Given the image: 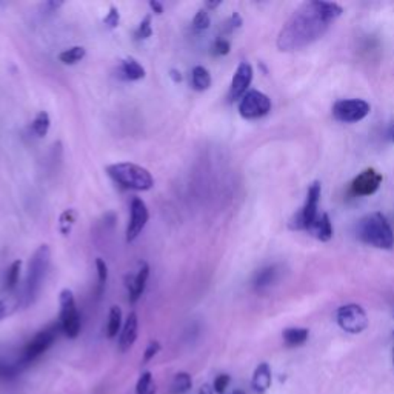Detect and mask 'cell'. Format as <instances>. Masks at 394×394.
<instances>
[{
  "mask_svg": "<svg viewBox=\"0 0 394 394\" xmlns=\"http://www.w3.org/2000/svg\"><path fill=\"white\" fill-rule=\"evenodd\" d=\"M342 13V6L333 2L313 0V2L302 3L280 29L277 48L288 52L308 47L319 41Z\"/></svg>",
  "mask_w": 394,
  "mask_h": 394,
  "instance_id": "cell-1",
  "label": "cell"
},
{
  "mask_svg": "<svg viewBox=\"0 0 394 394\" xmlns=\"http://www.w3.org/2000/svg\"><path fill=\"white\" fill-rule=\"evenodd\" d=\"M358 238L363 244L381 249L394 247V231L382 213H371L358 224Z\"/></svg>",
  "mask_w": 394,
  "mask_h": 394,
  "instance_id": "cell-2",
  "label": "cell"
},
{
  "mask_svg": "<svg viewBox=\"0 0 394 394\" xmlns=\"http://www.w3.org/2000/svg\"><path fill=\"white\" fill-rule=\"evenodd\" d=\"M107 174L125 189L148 191L154 187V177L147 168L131 162H119L107 166Z\"/></svg>",
  "mask_w": 394,
  "mask_h": 394,
  "instance_id": "cell-3",
  "label": "cell"
},
{
  "mask_svg": "<svg viewBox=\"0 0 394 394\" xmlns=\"http://www.w3.org/2000/svg\"><path fill=\"white\" fill-rule=\"evenodd\" d=\"M51 265V249L48 245H41L29 259L27 285H25V305H31L39 298L45 279L48 276Z\"/></svg>",
  "mask_w": 394,
  "mask_h": 394,
  "instance_id": "cell-4",
  "label": "cell"
},
{
  "mask_svg": "<svg viewBox=\"0 0 394 394\" xmlns=\"http://www.w3.org/2000/svg\"><path fill=\"white\" fill-rule=\"evenodd\" d=\"M60 321H59V327L60 331L68 339H75L80 335L82 330V321H80V313L78 307H75V300H74V294L71 290H62L60 293Z\"/></svg>",
  "mask_w": 394,
  "mask_h": 394,
  "instance_id": "cell-5",
  "label": "cell"
},
{
  "mask_svg": "<svg viewBox=\"0 0 394 394\" xmlns=\"http://www.w3.org/2000/svg\"><path fill=\"white\" fill-rule=\"evenodd\" d=\"M319 199H321V184L319 182H314V184L308 188L304 208H302L300 213L296 214V217L293 219L291 228L305 230V231H309L313 228V225L317 222V219H319V213H317V208H319Z\"/></svg>",
  "mask_w": 394,
  "mask_h": 394,
  "instance_id": "cell-6",
  "label": "cell"
},
{
  "mask_svg": "<svg viewBox=\"0 0 394 394\" xmlns=\"http://www.w3.org/2000/svg\"><path fill=\"white\" fill-rule=\"evenodd\" d=\"M370 103L362 98H345L333 107V117L344 124H356L370 115Z\"/></svg>",
  "mask_w": 394,
  "mask_h": 394,
  "instance_id": "cell-7",
  "label": "cell"
},
{
  "mask_svg": "<svg viewBox=\"0 0 394 394\" xmlns=\"http://www.w3.org/2000/svg\"><path fill=\"white\" fill-rule=\"evenodd\" d=\"M336 321L339 327L350 335H359L368 327V316L365 309L356 304L340 307L336 313Z\"/></svg>",
  "mask_w": 394,
  "mask_h": 394,
  "instance_id": "cell-8",
  "label": "cell"
},
{
  "mask_svg": "<svg viewBox=\"0 0 394 394\" xmlns=\"http://www.w3.org/2000/svg\"><path fill=\"white\" fill-rule=\"evenodd\" d=\"M270 110H271L270 97L257 89H249L239 102V115L248 120H254L267 116Z\"/></svg>",
  "mask_w": 394,
  "mask_h": 394,
  "instance_id": "cell-9",
  "label": "cell"
},
{
  "mask_svg": "<svg viewBox=\"0 0 394 394\" xmlns=\"http://www.w3.org/2000/svg\"><path fill=\"white\" fill-rule=\"evenodd\" d=\"M57 328H60V327H51V328H47V330H43L41 333H37V335L27 344L24 354H22L20 363L28 365V363H31L36 359H39L41 356L45 351H47L48 348L52 345V342L56 340Z\"/></svg>",
  "mask_w": 394,
  "mask_h": 394,
  "instance_id": "cell-10",
  "label": "cell"
},
{
  "mask_svg": "<svg viewBox=\"0 0 394 394\" xmlns=\"http://www.w3.org/2000/svg\"><path fill=\"white\" fill-rule=\"evenodd\" d=\"M149 219V211L147 203L140 197H133L130 205V221L126 225V242H133L139 238V234L145 228Z\"/></svg>",
  "mask_w": 394,
  "mask_h": 394,
  "instance_id": "cell-11",
  "label": "cell"
},
{
  "mask_svg": "<svg viewBox=\"0 0 394 394\" xmlns=\"http://www.w3.org/2000/svg\"><path fill=\"white\" fill-rule=\"evenodd\" d=\"M382 174L376 171L374 168H367L363 170L358 177H354L351 182V193L354 196H371L374 194L379 187L382 184Z\"/></svg>",
  "mask_w": 394,
  "mask_h": 394,
  "instance_id": "cell-12",
  "label": "cell"
},
{
  "mask_svg": "<svg viewBox=\"0 0 394 394\" xmlns=\"http://www.w3.org/2000/svg\"><path fill=\"white\" fill-rule=\"evenodd\" d=\"M251 82H253V68L248 62H242L233 75L230 93H228L230 102H236L239 98L244 97L248 93V88L251 85Z\"/></svg>",
  "mask_w": 394,
  "mask_h": 394,
  "instance_id": "cell-13",
  "label": "cell"
},
{
  "mask_svg": "<svg viewBox=\"0 0 394 394\" xmlns=\"http://www.w3.org/2000/svg\"><path fill=\"white\" fill-rule=\"evenodd\" d=\"M138 333H139V319L138 314L130 313L126 317V321L124 323L122 330H120L119 336V350L122 353L130 351L133 345L138 340Z\"/></svg>",
  "mask_w": 394,
  "mask_h": 394,
  "instance_id": "cell-14",
  "label": "cell"
},
{
  "mask_svg": "<svg viewBox=\"0 0 394 394\" xmlns=\"http://www.w3.org/2000/svg\"><path fill=\"white\" fill-rule=\"evenodd\" d=\"M148 277H149L148 263L142 262L138 270V275L134 276L131 284H128V300H130V304H136V302L142 298V294L147 288Z\"/></svg>",
  "mask_w": 394,
  "mask_h": 394,
  "instance_id": "cell-15",
  "label": "cell"
},
{
  "mask_svg": "<svg viewBox=\"0 0 394 394\" xmlns=\"http://www.w3.org/2000/svg\"><path fill=\"white\" fill-rule=\"evenodd\" d=\"M272 376H271V368L268 363H259L257 368L254 370V374L251 379V386L257 394H265L271 388Z\"/></svg>",
  "mask_w": 394,
  "mask_h": 394,
  "instance_id": "cell-16",
  "label": "cell"
},
{
  "mask_svg": "<svg viewBox=\"0 0 394 394\" xmlns=\"http://www.w3.org/2000/svg\"><path fill=\"white\" fill-rule=\"evenodd\" d=\"M120 78L130 82H138L145 78V68H143L134 57H126L120 65Z\"/></svg>",
  "mask_w": 394,
  "mask_h": 394,
  "instance_id": "cell-17",
  "label": "cell"
},
{
  "mask_svg": "<svg viewBox=\"0 0 394 394\" xmlns=\"http://www.w3.org/2000/svg\"><path fill=\"white\" fill-rule=\"evenodd\" d=\"M309 234H313L316 239H319L321 242H328L333 238V225L327 213H323L317 219V222L313 225V228L308 231Z\"/></svg>",
  "mask_w": 394,
  "mask_h": 394,
  "instance_id": "cell-18",
  "label": "cell"
},
{
  "mask_svg": "<svg viewBox=\"0 0 394 394\" xmlns=\"http://www.w3.org/2000/svg\"><path fill=\"white\" fill-rule=\"evenodd\" d=\"M191 85L196 91H207L211 87V74L205 66L197 65L191 71Z\"/></svg>",
  "mask_w": 394,
  "mask_h": 394,
  "instance_id": "cell-19",
  "label": "cell"
},
{
  "mask_svg": "<svg viewBox=\"0 0 394 394\" xmlns=\"http://www.w3.org/2000/svg\"><path fill=\"white\" fill-rule=\"evenodd\" d=\"M309 336V331L307 328H286L284 331V342L286 346H300L304 345Z\"/></svg>",
  "mask_w": 394,
  "mask_h": 394,
  "instance_id": "cell-20",
  "label": "cell"
},
{
  "mask_svg": "<svg viewBox=\"0 0 394 394\" xmlns=\"http://www.w3.org/2000/svg\"><path fill=\"white\" fill-rule=\"evenodd\" d=\"M193 388V379L185 371H180V373H176L173 377L171 385H170V391L171 394H185L189 390Z\"/></svg>",
  "mask_w": 394,
  "mask_h": 394,
  "instance_id": "cell-21",
  "label": "cell"
},
{
  "mask_svg": "<svg viewBox=\"0 0 394 394\" xmlns=\"http://www.w3.org/2000/svg\"><path fill=\"white\" fill-rule=\"evenodd\" d=\"M124 323H122V309H120L117 305L111 307L110 309V316H108V325H107V336L110 339H115L120 330H122Z\"/></svg>",
  "mask_w": 394,
  "mask_h": 394,
  "instance_id": "cell-22",
  "label": "cell"
},
{
  "mask_svg": "<svg viewBox=\"0 0 394 394\" xmlns=\"http://www.w3.org/2000/svg\"><path fill=\"white\" fill-rule=\"evenodd\" d=\"M276 277H277L276 267H267L257 272L253 285L256 290H265V288H268L271 284H275Z\"/></svg>",
  "mask_w": 394,
  "mask_h": 394,
  "instance_id": "cell-23",
  "label": "cell"
},
{
  "mask_svg": "<svg viewBox=\"0 0 394 394\" xmlns=\"http://www.w3.org/2000/svg\"><path fill=\"white\" fill-rule=\"evenodd\" d=\"M50 126H51L50 115L47 111H41L39 115H37L33 120L31 130L37 136V138H45V136H47L48 131H50Z\"/></svg>",
  "mask_w": 394,
  "mask_h": 394,
  "instance_id": "cell-24",
  "label": "cell"
},
{
  "mask_svg": "<svg viewBox=\"0 0 394 394\" xmlns=\"http://www.w3.org/2000/svg\"><path fill=\"white\" fill-rule=\"evenodd\" d=\"M85 54H87V50L83 47H73V48H68L60 52L59 60L64 65H75L78 62H80L83 57H85Z\"/></svg>",
  "mask_w": 394,
  "mask_h": 394,
  "instance_id": "cell-25",
  "label": "cell"
},
{
  "mask_svg": "<svg viewBox=\"0 0 394 394\" xmlns=\"http://www.w3.org/2000/svg\"><path fill=\"white\" fill-rule=\"evenodd\" d=\"M136 394H156V384L149 371H143L136 384Z\"/></svg>",
  "mask_w": 394,
  "mask_h": 394,
  "instance_id": "cell-26",
  "label": "cell"
},
{
  "mask_svg": "<svg viewBox=\"0 0 394 394\" xmlns=\"http://www.w3.org/2000/svg\"><path fill=\"white\" fill-rule=\"evenodd\" d=\"M75 221H78V213H75V210H65L59 219L60 233H62L64 236H68V234L71 233Z\"/></svg>",
  "mask_w": 394,
  "mask_h": 394,
  "instance_id": "cell-27",
  "label": "cell"
},
{
  "mask_svg": "<svg viewBox=\"0 0 394 394\" xmlns=\"http://www.w3.org/2000/svg\"><path fill=\"white\" fill-rule=\"evenodd\" d=\"M20 268H22L20 261H14L11 263V267L8 268V271H6V276H5V288H6V290L13 291L14 288L17 286L19 277H20Z\"/></svg>",
  "mask_w": 394,
  "mask_h": 394,
  "instance_id": "cell-28",
  "label": "cell"
},
{
  "mask_svg": "<svg viewBox=\"0 0 394 394\" xmlns=\"http://www.w3.org/2000/svg\"><path fill=\"white\" fill-rule=\"evenodd\" d=\"M211 25V17L207 10H199L196 13V16L193 19V28L196 31H203V29H208Z\"/></svg>",
  "mask_w": 394,
  "mask_h": 394,
  "instance_id": "cell-29",
  "label": "cell"
},
{
  "mask_svg": "<svg viewBox=\"0 0 394 394\" xmlns=\"http://www.w3.org/2000/svg\"><path fill=\"white\" fill-rule=\"evenodd\" d=\"M151 34H153V27H151V16L148 14V16H145V19L140 22L138 31H136V37H138L139 41H145L148 37H151Z\"/></svg>",
  "mask_w": 394,
  "mask_h": 394,
  "instance_id": "cell-30",
  "label": "cell"
},
{
  "mask_svg": "<svg viewBox=\"0 0 394 394\" xmlns=\"http://www.w3.org/2000/svg\"><path fill=\"white\" fill-rule=\"evenodd\" d=\"M96 268H97V277H98V285L101 288H103L107 285V280H108V265L101 257H97L96 259Z\"/></svg>",
  "mask_w": 394,
  "mask_h": 394,
  "instance_id": "cell-31",
  "label": "cell"
},
{
  "mask_svg": "<svg viewBox=\"0 0 394 394\" xmlns=\"http://www.w3.org/2000/svg\"><path fill=\"white\" fill-rule=\"evenodd\" d=\"M231 382V377L228 374H219L214 379V384H213V391L217 394H225L226 388H228V385Z\"/></svg>",
  "mask_w": 394,
  "mask_h": 394,
  "instance_id": "cell-32",
  "label": "cell"
},
{
  "mask_svg": "<svg viewBox=\"0 0 394 394\" xmlns=\"http://www.w3.org/2000/svg\"><path fill=\"white\" fill-rule=\"evenodd\" d=\"M159 351H161V344H159L157 340H151L145 348V353H143V363H148L149 360H153L159 354Z\"/></svg>",
  "mask_w": 394,
  "mask_h": 394,
  "instance_id": "cell-33",
  "label": "cell"
},
{
  "mask_svg": "<svg viewBox=\"0 0 394 394\" xmlns=\"http://www.w3.org/2000/svg\"><path fill=\"white\" fill-rule=\"evenodd\" d=\"M103 24L107 25L108 28H117L119 27V24H120V13H119V10L116 8V6H111L110 13L103 17Z\"/></svg>",
  "mask_w": 394,
  "mask_h": 394,
  "instance_id": "cell-34",
  "label": "cell"
},
{
  "mask_svg": "<svg viewBox=\"0 0 394 394\" xmlns=\"http://www.w3.org/2000/svg\"><path fill=\"white\" fill-rule=\"evenodd\" d=\"M230 48H231L230 42L225 41V39H219L214 43V52H216V54H219V56H226V54H228Z\"/></svg>",
  "mask_w": 394,
  "mask_h": 394,
  "instance_id": "cell-35",
  "label": "cell"
},
{
  "mask_svg": "<svg viewBox=\"0 0 394 394\" xmlns=\"http://www.w3.org/2000/svg\"><path fill=\"white\" fill-rule=\"evenodd\" d=\"M17 373V368L16 367H11V365H5V363H0V377L3 379H8V377H14Z\"/></svg>",
  "mask_w": 394,
  "mask_h": 394,
  "instance_id": "cell-36",
  "label": "cell"
},
{
  "mask_svg": "<svg viewBox=\"0 0 394 394\" xmlns=\"http://www.w3.org/2000/svg\"><path fill=\"white\" fill-rule=\"evenodd\" d=\"M149 8L153 10L156 14H162L163 13V5L161 2H157V0H151Z\"/></svg>",
  "mask_w": 394,
  "mask_h": 394,
  "instance_id": "cell-37",
  "label": "cell"
},
{
  "mask_svg": "<svg viewBox=\"0 0 394 394\" xmlns=\"http://www.w3.org/2000/svg\"><path fill=\"white\" fill-rule=\"evenodd\" d=\"M6 316H8V304L3 300H0V321L5 319Z\"/></svg>",
  "mask_w": 394,
  "mask_h": 394,
  "instance_id": "cell-38",
  "label": "cell"
},
{
  "mask_svg": "<svg viewBox=\"0 0 394 394\" xmlns=\"http://www.w3.org/2000/svg\"><path fill=\"white\" fill-rule=\"evenodd\" d=\"M170 78L173 79V82H176V83L182 82V74H180V71H177V70H171V71H170Z\"/></svg>",
  "mask_w": 394,
  "mask_h": 394,
  "instance_id": "cell-39",
  "label": "cell"
},
{
  "mask_svg": "<svg viewBox=\"0 0 394 394\" xmlns=\"http://www.w3.org/2000/svg\"><path fill=\"white\" fill-rule=\"evenodd\" d=\"M197 394H214V391H213V388H210L208 385H203Z\"/></svg>",
  "mask_w": 394,
  "mask_h": 394,
  "instance_id": "cell-40",
  "label": "cell"
},
{
  "mask_svg": "<svg viewBox=\"0 0 394 394\" xmlns=\"http://www.w3.org/2000/svg\"><path fill=\"white\" fill-rule=\"evenodd\" d=\"M219 5H221V2H208V3H207V6H208V8H211V10L217 8Z\"/></svg>",
  "mask_w": 394,
  "mask_h": 394,
  "instance_id": "cell-41",
  "label": "cell"
},
{
  "mask_svg": "<svg viewBox=\"0 0 394 394\" xmlns=\"http://www.w3.org/2000/svg\"><path fill=\"white\" fill-rule=\"evenodd\" d=\"M230 394H245V391H242V390H234V391H231Z\"/></svg>",
  "mask_w": 394,
  "mask_h": 394,
  "instance_id": "cell-42",
  "label": "cell"
},
{
  "mask_svg": "<svg viewBox=\"0 0 394 394\" xmlns=\"http://www.w3.org/2000/svg\"><path fill=\"white\" fill-rule=\"evenodd\" d=\"M393 365H394V346H393Z\"/></svg>",
  "mask_w": 394,
  "mask_h": 394,
  "instance_id": "cell-43",
  "label": "cell"
},
{
  "mask_svg": "<svg viewBox=\"0 0 394 394\" xmlns=\"http://www.w3.org/2000/svg\"><path fill=\"white\" fill-rule=\"evenodd\" d=\"M393 140H394V131H393Z\"/></svg>",
  "mask_w": 394,
  "mask_h": 394,
  "instance_id": "cell-44",
  "label": "cell"
}]
</instances>
